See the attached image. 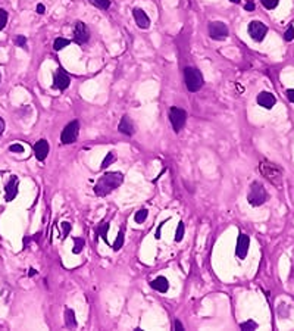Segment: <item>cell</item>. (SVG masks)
Wrapping results in <instances>:
<instances>
[{
  "label": "cell",
  "instance_id": "1",
  "mask_svg": "<svg viewBox=\"0 0 294 331\" xmlns=\"http://www.w3.org/2000/svg\"><path fill=\"white\" fill-rule=\"evenodd\" d=\"M123 181V175L122 172H106L104 175H101L98 178V181L94 185V193L98 197L107 196L109 193H112L115 188H118Z\"/></svg>",
  "mask_w": 294,
  "mask_h": 331
},
{
  "label": "cell",
  "instance_id": "2",
  "mask_svg": "<svg viewBox=\"0 0 294 331\" xmlns=\"http://www.w3.org/2000/svg\"><path fill=\"white\" fill-rule=\"evenodd\" d=\"M259 169H260L262 175L266 177L273 185H279L282 182V169L278 165H275L269 160H262L259 165Z\"/></svg>",
  "mask_w": 294,
  "mask_h": 331
},
{
  "label": "cell",
  "instance_id": "3",
  "mask_svg": "<svg viewBox=\"0 0 294 331\" xmlns=\"http://www.w3.org/2000/svg\"><path fill=\"white\" fill-rule=\"evenodd\" d=\"M184 81H185V87L188 91L196 93L201 88L203 85V75L198 69L187 66L184 69Z\"/></svg>",
  "mask_w": 294,
  "mask_h": 331
},
{
  "label": "cell",
  "instance_id": "4",
  "mask_svg": "<svg viewBox=\"0 0 294 331\" xmlns=\"http://www.w3.org/2000/svg\"><path fill=\"white\" fill-rule=\"evenodd\" d=\"M247 200H248V203L251 206H260V204H263L268 200V193H266V190H265L262 182H259V181L251 182L250 191L247 194Z\"/></svg>",
  "mask_w": 294,
  "mask_h": 331
},
{
  "label": "cell",
  "instance_id": "5",
  "mask_svg": "<svg viewBox=\"0 0 294 331\" xmlns=\"http://www.w3.org/2000/svg\"><path fill=\"white\" fill-rule=\"evenodd\" d=\"M169 121L172 124L173 131L178 134L187 122V112L181 107H171L169 109Z\"/></svg>",
  "mask_w": 294,
  "mask_h": 331
},
{
  "label": "cell",
  "instance_id": "6",
  "mask_svg": "<svg viewBox=\"0 0 294 331\" xmlns=\"http://www.w3.org/2000/svg\"><path fill=\"white\" fill-rule=\"evenodd\" d=\"M78 132H79V122H78V121H72V122H69V124L62 129L60 141H62L63 144H72V143L76 140Z\"/></svg>",
  "mask_w": 294,
  "mask_h": 331
},
{
  "label": "cell",
  "instance_id": "7",
  "mask_svg": "<svg viewBox=\"0 0 294 331\" xmlns=\"http://www.w3.org/2000/svg\"><path fill=\"white\" fill-rule=\"evenodd\" d=\"M209 35L212 40H225L228 37V26L220 21H213L209 24Z\"/></svg>",
  "mask_w": 294,
  "mask_h": 331
},
{
  "label": "cell",
  "instance_id": "8",
  "mask_svg": "<svg viewBox=\"0 0 294 331\" xmlns=\"http://www.w3.org/2000/svg\"><path fill=\"white\" fill-rule=\"evenodd\" d=\"M248 34L254 41L260 43L265 38V35L268 34V26L260 21H251L248 24Z\"/></svg>",
  "mask_w": 294,
  "mask_h": 331
},
{
  "label": "cell",
  "instance_id": "9",
  "mask_svg": "<svg viewBox=\"0 0 294 331\" xmlns=\"http://www.w3.org/2000/svg\"><path fill=\"white\" fill-rule=\"evenodd\" d=\"M71 84V76L66 74V71L63 68H57L53 76V88L57 90H65L68 88Z\"/></svg>",
  "mask_w": 294,
  "mask_h": 331
},
{
  "label": "cell",
  "instance_id": "10",
  "mask_svg": "<svg viewBox=\"0 0 294 331\" xmlns=\"http://www.w3.org/2000/svg\"><path fill=\"white\" fill-rule=\"evenodd\" d=\"M74 40L78 44H85L90 40V31H88L87 25L84 22H81V21H78L75 24V28H74Z\"/></svg>",
  "mask_w": 294,
  "mask_h": 331
},
{
  "label": "cell",
  "instance_id": "11",
  "mask_svg": "<svg viewBox=\"0 0 294 331\" xmlns=\"http://www.w3.org/2000/svg\"><path fill=\"white\" fill-rule=\"evenodd\" d=\"M18 194V177L12 175L4 185V199L6 202H12Z\"/></svg>",
  "mask_w": 294,
  "mask_h": 331
},
{
  "label": "cell",
  "instance_id": "12",
  "mask_svg": "<svg viewBox=\"0 0 294 331\" xmlns=\"http://www.w3.org/2000/svg\"><path fill=\"white\" fill-rule=\"evenodd\" d=\"M248 246H250V238L245 234H240L238 240H237V247H235V255L240 259H244L247 256L248 252Z\"/></svg>",
  "mask_w": 294,
  "mask_h": 331
},
{
  "label": "cell",
  "instance_id": "13",
  "mask_svg": "<svg viewBox=\"0 0 294 331\" xmlns=\"http://www.w3.org/2000/svg\"><path fill=\"white\" fill-rule=\"evenodd\" d=\"M132 16H134V21H135L137 26H140L141 29H147L150 26V18L146 15L144 10L135 7V9H132Z\"/></svg>",
  "mask_w": 294,
  "mask_h": 331
},
{
  "label": "cell",
  "instance_id": "14",
  "mask_svg": "<svg viewBox=\"0 0 294 331\" xmlns=\"http://www.w3.org/2000/svg\"><path fill=\"white\" fill-rule=\"evenodd\" d=\"M256 100H257L259 106H262V107H265V109H272V107L275 106V103H276L275 96H273L272 93H269V91H262V93H259Z\"/></svg>",
  "mask_w": 294,
  "mask_h": 331
},
{
  "label": "cell",
  "instance_id": "15",
  "mask_svg": "<svg viewBox=\"0 0 294 331\" xmlns=\"http://www.w3.org/2000/svg\"><path fill=\"white\" fill-rule=\"evenodd\" d=\"M34 154H35L37 160H40V162L46 160V157H47V154H49V143H47L44 138L38 140V141L34 144Z\"/></svg>",
  "mask_w": 294,
  "mask_h": 331
},
{
  "label": "cell",
  "instance_id": "16",
  "mask_svg": "<svg viewBox=\"0 0 294 331\" xmlns=\"http://www.w3.org/2000/svg\"><path fill=\"white\" fill-rule=\"evenodd\" d=\"M118 129L119 132L125 134V135H134L135 132V128H134V122L129 116L123 115L119 121V125H118Z\"/></svg>",
  "mask_w": 294,
  "mask_h": 331
},
{
  "label": "cell",
  "instance_id": "17",
  "mask_svg": "<svg viewBox=\"0 0 294 331\" xmlns=\"http://www.w3.org/2000/svg\"><path fill=\"white\" fill-rule=\"evenodd\" d=\"M150 287L159 293H166L169 290V282L165 277H157L150 282Z\"/></svg>",
  "mask_w": 294,
  "mask_h": 331
},
{
  "label": "cell",
  "instance_id": "18",
  "mask_svg": "<svg viewBox=\"0 0 294 331\" xmlns=\"http://www.w3.org/2000/svg\"><path fill=\"white\" fill-rule=\"evenodd\" d=\"M65 325L69 328L76 327V319H75V312L72 309H66L65 310Z\"/></svg>",
  "mask_w": 294,
  "mask_h": 331
},
{
  "label": "cell",
  "instance_id": "19",
  "mask_svg": "<svg viewBox=\"0 0 294 331\" xmlns=\"http://www.w3.org/2000/svg\"><path fill=\"white\" fill-rule=\"evenodd\" d=\"M115 160H116V153H115V152H107V154H106L104 159L101 160L100 169H106V168H107L109 165H112Z\"/></svg>",
  "mask_w": 294,
  "mask_h": 331
},
{
  "label": "cell",
  "instance_id": "20",
  "mask_svg": "<svg viewBox=\"0 0 294 331\" xmlns=\"http://www.w3.org/2000/svg\"><path fill=\"white\" fill-rule=\"evenodd\" d=\"M69 40L68 38H63V37H57L56 40H54V43H53V49L56 50V51H59V50H62V49H65L66 46H69Z\"/></svg>",
  "mask_w": 294,
  "mask_h": 331
},
{
  "label": "cell",
  "instance_id": "21",
  "mask_svg": "<svg viewBox=\"0 0 294 331\" xmlns=\"http://www.w3.org/2000/svg\"><path fill=\"white\" fill-rule=\"evenodd\" d=\"M107 229H109V224H101V225L97 227L96 234H97L98 237H101L104 241H107Z\"/></svg>",
  "mask_w": 294,
  "mask_h": 331
},
{
  "label": "cell",
  "instance_id": "22",
  "mask_svg": "<svg viewBox=\"0 0 294 331\" xmlns=\"http://www.w3.org/2000/svg\"><path fill=\"white\" fill-rule=\"evenodd\" d=\"M123 246V229H119V232H118V237H116V240H115V243L112 244V249L115 250V252H118L121 247Z\"/></svg>",
  "mask_w": 294,
  "mask_h": 331
},
{
  "label": "cell",
  "instance_id": "23",
  "mask_svg": "<svg viewBox=\"0 0 294 331\" xmlns=\"http://www.w3.org/2000/svg\"><path fill=\"white\" fill-rule=\"evenodd\" d=\"M147 215H148V210L143 207V209H140V210H138V212L135 213L134 219H135V222H137V224H143V222L146 221Z\"/></svg>",
  "mask_w": 294,
  "mask_h": 331
},
{
  "label": "cell",
  "instance_id": "24",
  "mask_svg": "<svg viewBox=\"0 0 294 331\" xmlns=\"http://www.w3.org/2000/svg\"><path fill=\"white\" fill-rule=\"evenodd\" d=\"M91 4H94L96 7H98V9H103V10H106V9H109V6H110V0H88Z\"/></svg>",
  "mask_w": 294,
  "mask_h": 331
},
{
  "label": "cell",
  "instance_id": "25",
  "mask_svg": "<svg viewBox=\"0 0 294 331\" xmlns=\"http://www.w3.org/2000/svg\"><path fill=\"white\" fill-rule=\"evenodd\" d=\"M240 328L244 330V331H250V330H256V328H257V324H256L254 321L248 319V321H245V322H241V324H240Z\"/></svg>",
  "mask_w": 294,
  "mask_h": 331
},
{
  "label": "cell",
  "instance_id": "26",
  "mask_svg": "<svg viewBox=\"0 0 294 331\" xmlns=\"http://www.w3.org/2000/svg\"><path fill=\"white\" fill-rule=\"evenodd\" d=\"M82 247H84V238H74V249H72V252L75 255L81 253Z\"/></svg>",
  "mask_w": 294,
  "mask_h": 331
},
{
  "label": "cell",
  "instance_id": "27",
  "mask_svg": "<svg viewBox=\"0 0 294 331\" xmlns=\"http://www.w3.org/2000/svg\"><path fill=\"white\" fill-rule=\"evenodd\" d=\"M184 232H185V225H184V222H179V224H178V228H176L175 240H176V241H181L182 237H184Z\"/></svg>",
  "mask_w": 294,
  "mask_h": 331
},
{
  "label": "cell",
  "instance_id": "28",
  "mask_svg": "<svg viewBox=\"0 0 294 331\" xmlns=\"http://www.w3.org/2000/svg\"><path fill=\"white\" fill-rule=\"evenodd\" d=\"M260 3L263 4V7H266V9H275L276 6H278V3H279V0H260Z\"/></svg>",
  "mask_w": 294,
  "mask_h": 331
},
{
  "label": "cell",
  "instance_id": "29",
  "mask_svg": "<svg viewBox=\"0 0 294 331\" xmlns=\"http://www.w3.org/2000/svg\"><path fill=\"white\" fill-rule=\"evenodd\" d=\"M6 24H7V12L0 7V31L6 26Z\"/></svg>",
  "mask_w": 294,
  "mask_h": 331
},
{
  "label": "cell",
  "instance_id": "30",
  "mask_svg": "<svg viewBox=\"0 0 294 331\" xmlns=\"http://www.w3.org/2000/svg\"><path fill=\"white\" fill-rule=\"evenodd\" d=\"M9 150L12 153H24V146L19 144V143H15V144H10L9 146Z\"/></svg>",
  "mask_w": 294,
  "mask_h": 331
},
{
  "label": "cell",
  "instance_id": "31",
  "mask_svg": "<svg viewBox=\"0 0 294 331\" xmlns=\"http://www.w3.org/2000/svg\"><path fill=\"white\" fill-rule=\"evenodd\" d=\"M284 38H285L287 41H293V40H294V26H290V28L285 31Z\"/></svg>",
  "mask_w": 294,
  "mask_h": 331
},
{
  "label": "cell",
  "instance_id": "32",
  "mask_svg": "<svg viewBox=\"0 0 294 331\" xmlns=\"http://www.w3.org/2000/svg\"><path fill=\"white\" fill-rule=\"evenodd\" d=\"M15 44L19 46V47H25V46H26V38H25V35H18V37L15 38Z\"/></svg>",
  "mask_w": 294,
  "mask_h": 331
},
{
  "label": "cell",
  "instance_id": "33",
  "mask_svg": "<svg viewBox=\"0 0 294 331\" xmlns=\"http://www.w3.org/2000/svg\"><path fill=\"white\" fill-rule=\"evenodd\" d=\"M71 224L69 222H62V237H66L71 232Z\"/></svg>",
  "mask_w": 294,
  "mask_h": 331
},
{
  "label": "cell",
  "instance_id": "34",
  "mask_svg": "<svg viewBox=\"0 0 294 331\" xmlns=\"http://www.w3.org/2000/svg\"><path fill=\"white\" fill-rule=\"evenodd\" d=\"M166 221H162L160 224H159V227H157V229H156V234H154V238L156 240H159L160 238V232H162V227H163V224H165Z\"/></svg>",
  "mask_w": 294,
  "mask_h": 331
},
{
  "label": "cell",
  "instance_id": "35",
  "mask_svg": "<svg viewBox=\"0 0 294 331\" xmlns=\"http://www.w3.org/2000/svg\"><path fill=\"white\" fill-rule=\"evenodd\" d=\"M287 97H288V100H290L291 103H294V88L287 90Z\"/></svg>",
  "mask_w": 294,
  "mask_h": 331
},
{
  "label": "cell",
  "instance_id": "36",
  "mask_svg": "<svg viewBox=\"0 0 294 331\" xmlns=\"http://www.w3.org/2000/svg\"><path fill=\"white\" fill-rule=\"evenodd\" d=\"M244 9H245V10H248V12L254 10V3H253V1H247V3L244 4Z\"/></svg>",
  "mask_w": 294,
  "mask_h": 331
},
{
  "label": "cell",
  "instance_id": "37",
  "mask_svg": "<svg viewBox=\"0 0 294 331\" xmlns=\"http://www.w3.org/2000/svg\"><path fill=\"white\" fill-rule=\"evenodd\" d=\"M44 12H46V6H44L43 3H38V4H37V13L43 15Z\"/></svg>",
  "mask_w": 294,
  "mask_h": 331
},
{
  "label": "cell",
  "instance_id": "38",
  "mask_svg": "<svg viewBox=\"0 0 294 331\" xmlns=\"http://www.w3.org/2000/svg\"><path fill=\"white\" fill-rule=\"evenodd\" d=\"M4 128H6V124H4V119L0 116V137L3 135V132H4Z\"/></svg>",
  "mask_w": 294,
  "mask_h": 331
},
{
  "label": "cell",
  "instance_id": "39",
  "mask_svg": "<svg viewBox=\"0 0 294 331\" xmlns=\"http://www.w3.org/2000/svg\"><path fill=\"white\" fill-rule=\"evenodd\" d=\"M175 330H176V331H182V330H184V327H182V324H181V322H179V321H178V319H176V321H175Z\"/></svg>",
  "mask_w": 294,
  "mask_h": 331
},
{
  "label": "cell",
  "instance_id": "40",
  "mask_svg": "<svg viewBox=\"0 0 294 331\" xmlns=\"http://www.w3.org/2000/svg\"><path fill=\"white\" fill-rule=\"evenodd\" d=\"M35 274H37V272H35V269H32V268H31V269H29V272H28V275H29V277H32V275H35Z\"/></svg>",
  "mask_w": 294,
  "mask_h": 331
},
{
  "label": "cell",
  "instance_id": "41",
  "mask_svg": "<svg viewBox=\"0 0 294 331\" xmlns=\"http://www.w3.org/2000/svg\"><path fill=\"white\" fill-rule=\"evenodd\" d=\"M229 1H231V3H235V4H237V3H240V0H229Z\"/></svg>",
  "mask_w": 294,
  "mask_h": 331
},
{
  "label": "cell",
  "instance_id": "42",
  "mask_svg": "<svg viewBox=\"0 0 294 331\" xmlns=\"http://www.w3.org/2000/svg\"><path fill=\"white\" fill-rule=\"evenodd\" d=\"M0 81H1V74H0Z\"/></svg>",
  "mask_w": 294,
  "mask_h": 331
}]
</instances>
